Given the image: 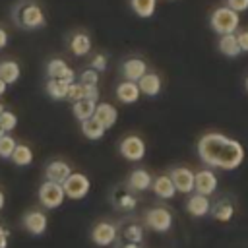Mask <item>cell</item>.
<instances>
[{
    "instance_id": "cell-1",
    "label": "cell",
    "mask_w": 248,
    "mask_h": 248,
    "mask_svg": "<svg viewBox=\"0 0 248 248\" xmlns=\"http://www.w3.org/2000/svg\"><path fill=\"white\" fill-rule=\"evenodd\" d=\"M198 155L209 167L223 169V170H234L244 161V147L240 145V141L225 134L209 132L200 138Z\"/></svg>"
},
{
    "instance_id": "cell-2",
    "label": "cell",
    "mask_w": 248,
    "mask_h": 248,
    "mask_svg": "<svg viewBox=\"0 0 248 248\" xmlns=\"http://www.w3.org/2000/svg\"><path fill=\"white\" fill-rule=\"evenodd\" d=\"M14 19H16V25L23 29H39L46 25L41 6L33 2H19L14 8Z\"/></svg>"
},
{
    "instance_id": "cell-3",
    "label": "cell",
    "mask_w": 248,
    "mask_h": 248,
    "mask_svg": "<svg viewBox=\"0 0 248 248\" xmlns=\"http://www.w3.org/2000/svg\"><path fill=\"white\" fill-rule=\"evenodd\" d=\"M209 23H211V29L215 33L227 35V33H234L238 29L240 16H238V12H234L229 6H219V8L213 10V14L209 17Z\"/></svg>"
},
{
    "instance_id": "cell-4",
    "label": "cell",
    "mask_w": 248,
    "mask_h": 248,
    "mask_svg": "<svg viewBox=\"0 0 248 248\" xmlns=\"http://www.w3.org/2000/svg\"><path fill=\"white\" fill-rule=\"evenodd\" d=\"M62 188H64L66 198H70V200H83L89 194L91 182L81 172H70V176L62 182Z\"/></svg>"
},
{
    "instance_id": "cell-5",
    "label": "cell",
    "mask_w": 248,
    "mask_h": 248,
    "mask_svg": "<svg viewBox=\"0 0 248 248\" xmlns=\"http://www.w3.org/2000/svg\"><path fill=\"white\" fill-rule=\"evenodd\" d=\"M39 200H41L43 207H46V209H56V207H60L62 202L66 200V194H64L62 184L45 180V182L41 184V188H39Z\"/></svg>"
},
{
    "instance_id": "cell-6",
    "label": "cell",
    "mask_w": 248,
    "mask_h": 248,
    "mask_svg": "<svg viewBox=\"0 0 248 248\" xmlns=\"http://www.w3.org/2000/svg\"><path fill=\"white\" fill-rule=\"evenodd\" d=\"M120 155L128 161H141L145 155V143L140 136H126L120 141Z\"/></svg>"
},
{
    "instance_id": "cell-7",
    "label": "cell",
    "mask_w": 248,
    "mask_h": 248,
    "mask_svg": "<svg viewBox=\"0 0 248 248\" xmlns=\"http://www.w3.org/2000/svg\"><path fill=\"white\" fill-rule=\"evenodd\" d=\"M145 223H147L149 229H153L157 232H167L172 227V215L165 207H153V209L147 211Z\"/></svg>"
},
{
    "instance_id": "cell-8",
    "label": "cell",
    "mask_w": 248,
    "mask_h": 248,
    "mask_svg": "<svg viewBox=\"0 0 248 248\" xmlns=\"http://www.w3.org/2000/svg\"><path fill=\"white\" fill-rule=\"evenodd\" d=\"M116 232L118 229L108 223V221H101L93 227L91 231V240L97 244V246H110L114 240H116Z\"/></svg>"
},
{
    "instance_id": "cell-9",
    "label": "cell",
    "mask_w": 248,
    "mask_h": 248,
    "mask_svg": "<svg viewBox=\"0 0 248 248\" xmlns=\"http://www.w3.org/2000/svg\"><path fill=\"white\" fill-rule=\"evenodd\" d=\"M170 180L180 194H190L194 190V172L186 167H178L170 172Z\"/></svg>"
},
{
    "instance_id": "cell-10",
    "label": "cell",
    "mask_w": 248,
    "mask_h": 248,
    "mask_svg": "<svg viewBox=\"0 0 248 248\" xmlns=\"http://www.w3.org/2000/svg\"><path fill=\"white\" fill-rule=\"evenodd\" d=\"M194 190L203 196H211L217 190V176L213 170H200L194 174Z\"/></svg>"
},
{
    "instance_id": "cell-11",
    "label": "cell",
    "mask_w": 248,
    "mask_h": 248,
    "mask_svg": "<svg viewBox=\"0 0 248 248\" xmlns=\"http://www.w3.org/2000/svg\"><path fill=\"white\" fill-rule=\"evenodd\" d=\"M23 227L31 234H43L46 231V227H48V219H46V215L43 211L33 209V211H27L23 215Z\"/></svg>"
},
{
    "instance_id": "cell-12",
    "label": "cell",
    "mask_w": 248,
    "mask_h": 248,
    "mask_svg": "<svg viewBox=\"0 0 248 248\" xmlns=\"http://www.w3.org/2000/svg\"><path fill=\"white\" fill-rule=\"evenodd\" d=\"M46 74H48V78L64 79L66 83L76 81V72H74L62 58H52V60L46 64Z\"/></svg>"
},
{
    "instance_id": "cell-13",
    "label": "cell",
    "mask_w": 248,
    "mask_h": 248,
    "mask_svg": "<svg viewBox=\"0 0 248 248\" xmlns=\"http://www.w3.org/2000/svg\"><path fill=\"white\" fill-rule=\"evenodd\" d=\"M145 72H147V64H145V60H141L138 56L128 58V60L122 62V76H124V79L138 81Z\"/></svg>"
},
{
    "instance_id": "cell-14",
    "label": "cell",
    "mask_w": 248,
    "mask_h": 248,
    "mask_svg": "<svg viewBox=\"0 0 248 248\" xmlns=\"http://www.w3.org/2000/svg\"><path fill=\"white\" fill-rule=\"evenodd\" d=\"M140 95H141V91H140V87H138V81L124 79V81H120L118 87H116V97H118V101L124 103V105L136 103V101L140 99Z\"/></svg>"
},
{
    "instance_id": "cell-15",
    "label": "cell",
    "mask_w": 248,
    "mask_h": 248,
    "mask_svg": "<svg viewBox=\"0 0 248 248\" xmlns=\"http://www.w3.org/2000/svg\"><path fill=\"white\" fill-rule=\"evenodd\" d=\"M93 116L105 126V130L112 128L116 124V118H118V110L110 105V103H97L95 105V112Z\"/></svg>"
},
{
    "instance_id": "cell-16",
    "label": "cell",
    "mask_w": 248,
    "mask_h": 248,
    "mask_svg": "<svg viewBox=\"0 0 248 248\" xmlns=\"http://www.w3.org/2000/svg\"><path fill=\"white\" fill-rule=\"evenodd\" d=\"M70 172H72V169H70V165H68L66 161H50V163L46 165V169H45L46 180L58 182V184H62V182L70 176Z\"/></svg>"
},
{
    "instance_id": "cell-17",
    "label": "cell",
    "mask_w": 248,
    "mask_h": 248,
    "mask_svg": "<svg viewBox=\"0 0 248 248\" xmlns=\"http://www.w3.org/2000/svg\"><path fill=\"white\" fill-rule=\"evenodd\" d=\"M138 87H140V91H141L143 95H147V97L159 95V91H161V78H159V74H155V72H145V74L138 79Z\"/></svg>"
},
{
    "instance_id": "cell-18",
    "label": "cell",
    "mask_w": 248,
    "mask_h": 248,
    "mask_svg": "<svg viewBox=\"0 0 248 248\" xmlns=\"http://www.w3.org/2000/svg\"><path fill=\"white\" fill-rule=\"evenodd\" d=\"M136 203H138V200L130 188H118L112 194V205L120 211H132L136 207Z\"/></svg>"
},
{
    "instance_id": "cell-19",
    "label": "cell",
    "mask_w": 248,
    "mask_h": 248,
    "mask_svg": "<svg viewBox=\"0 0 248 248\" xmlns=\"http://www.w3.org/2000/svg\"><path fill=\"white\" fill-rule=\"evenodd\" d=\"M186 209H188V213L194 215V217H205V215L209 213V198L196 192L192 198H188Z\"/></svg>"
},
{
    "instance_id": "cell-20",
    "label": "cell",
    "mask_w": 248,
    "mask_h": 248,
    "mask_svg": "<svg viewBox=\"0 0 248 248\" xmlns=\"http://www.w3.org/2000/svg\"><path fill=\"white\" fill-rule=\"evenodd\" d=\"M151 190L155 192V196H159V198H163V200H170V198L176 194V188H174L170 176H165V174L153 178Z\"/></svg>"
},
{
    "instance_id": "cell-21",
    "label": "cell",
    "mask_w": 248,
    "mask_h": 248,
    "mask_svg": "<svg viewBox=\"0 0 248 248\" xmlns=\"http://www.w3.org/2000/svg\"><path fill=\"white\" fill-rule=\"evenodd\" d=\"M151 182H153L151 174H149L145 169H138V170H134V172L130 174V178H128V188L134 190V192H143V190L151 188Z\"/></svg>"
},
{
    "instance_id": "cell-22",
    "label": "cell",
    "mask_w": 248,
    "mask_h": 248,
    "mask_svg": "<svg viewBox=\"0 0 248 248\" xmlns=\"http://www.w3.org/2000/svg\"><path fill=\"white\" fill-rule=\"evenodd\" d=\"M211 215L215 221L219 223H229L234 215V205L229 202V200H219L213 207H211Z\"/></svg>"
},
{
    "instance_id": "cell-23",
    "label": "cell",
    "mask_w": 248,
    "mask_h": 248,
    "mask_svg": "<svg viewBox=\"0 0 248 248\" xmlns=\"http://www.w3.org/2000/svg\"><path fill=\"white\" fill-rule=\"evenodd\" d=\"M81 132H83V136L89 138V140H101L107 130H105V126H103L95 116H91V118H87V120H81Z\"/></svg>"
},
{
    "instance_id": "cell-24",
    "label": "cell",
    "mask_w": 248,
    "mask_h": 248,
    "mask_svg": "<svg viewBox=\"0 0 248 248\" xmlns=\"http://www.w3.org/2000/svg\"><path fill=\"white\" fill-rule=\"evenodd\" d=\"M21 76V68L17 62L14 60H2L0 62V78L10 85V83H16Z\"/></svg>"
},
{
    "instance_id": "cell-25",
    "label": "cell",
    "mask_w": 248,
    "mask_h": 248,
    "mask_svg": "<svg viewBox=\"0 0 248 248\" xmlns=\"http://www.w3.org/2000/svg\"><path fill=\"white\" fill-rule=\"evenodd\" d=\"M95 105H97V103L91 101V99H79V101H74V107H72L74 116H76L79 122L91 118L93 112H95Z\"/></svg>"
},
{
    "instance_id": "cell-26",
    "label": "cell",
    "mask_w": 248,
    "mask_h": 248,
    "mask_svg": "<svg viewBox=\"0 0 248 248\" xmlns=\"http://www.w3.org/2000/svg\"><path fill=\"white\" fill-rule=\"evenodd\" d=\"M10 159H12V161H14V165H17V167H27V165H31V163H33V151H31V147H29V145L17 143V145H16V149L12 151Z\"/></svg>"
},
{
    "instance_id": "cell-27",
    "label": "cell",
    "mask_w": 248,
    "mask_h": 248,
    "mask_svg": "<svg viewBox=\"0 0 248 248\" xmlns=\"http://www.w3.org/2000/svg\"><path fill=\"white\" fill-rule=\"evenodd\" d=\"M70 48H72V52L76 56L87 54L91 50V39H89V35L87 33H76L72 37V41H70Z\"/></svg>"
},
{
    "instance_id": "cell-28",
    "label": "cell",
    "mask_w": 248,
    "mask_h": 248,
    "mask_svg": "<svg viewBox=\"0 0 248 248\" xmlns=\"http://www.w3.org/2000/svg\"><path fill=\"white\" fill-rule=\"evenodd\" d=\"M219 50L225 54V56H236L240 52V46H238V39L234 33H227V35H221L219 39Z\"/></svg>"
},
{
    "instance_id": "cell-29",
    "label": "cell",
    "mask_w": 248,
    "mask_h": 248,
    "mask_svg": "<svg viewBox=\"0 0 248 248\" xmlns=\"http://www.w3.org/2000/svg\"><path fill=\"white\" fill-rule=\"evenodd\" d=\"M130 6L134 10V14L138 17H151L155 14V8H157V0H130Z\"/></svg>"
},
{
    "instance_id": "cell-30",
    "label": "cell",
    "mask_w": 248,
    "mask_h": 248,
    "mask_svg": "<svg viewBox=\"0 0 248 248\" xmlns=\"http://www.w3.org/2000/svg\"><path fill=\"white\" fill-rule=\"evenodd\" d=\"M68 85L64 79H56V78H50L46 81V93L54 99V101H62L66 99V93H68Z\"/></svg>"
},
{
    "instance_id": "cell-31",
    "label": "cell",
    "mask_w": 248,
    "mask_h": 248,
    "mask_svg": "<svg viewBox=\"0 0 248 248\" xmlns=\"http://www.w3.org/2000/svg\"><path fill=\"white\" fill-rule=\"evenodd\" d=\"M120 232H122V236H124L126 242H138L140 244L143 240V229L138 223H126Z\"/></svg>"
},
{
    "instance_id": "cell-32",
    "label": "cell",
    "mask_w": 248,
    "mask_h": 248,
    "mask_svg": "<svg viewBox=\"0 0 248 248\" xmlns=\"http://www.w3.org/2000/svg\"><path fill=\"white\" fill-rule=\"evenodd\" d=\"M16 140L12 138V136H8V134H4V136H0V157L2 159H10V155H12V151L16 149Z\"/></svg>"
},
{
    "instance_id": "cell-33",
    "label": "cell",
    "mask_w": 248,
    "mask_h": 248,
    "mask_svg": "<svg viewBox=\"0 0 248 248\" xmlns=\"http://www.w3.org/2000/svg\"><path fill=\"white\" fill-rule=\"evenodd\" d=\"M0 124H2V128H4L6 132H12V130L17 126V116H16L12 110H4V112L0 114Z\"/></svg>"
},
{
    "instance_id": "cell-34",
    "label": "cell",
    "mask_w": 248,
    "mask_h": 248,
    "mask_svg": "<svg viewBox=\"0 0 248 248\" xmlns=\"http://www.w3.org/2000/svg\"><path fill=\"white\" fill-rule=\"evenodd\" d=\"M66 99H70L72 103H74V101H79V99H83V85H81L79 81H72V83L68 85V93H66Z\"/></svg>"
},
{
    "instance_id": "cell-35",
    "label": "cell",
    "mask_w": 248,
    "mask_h": 248,
    "mask_svg": "<svg viewBox=\"0 0 248 248\" xmlns=\"http://www.w3.org/2000/svg\"><path fill=\"white\" fill-rule=\"evenodd\" d=\"M97 81H99V72L93 68L83 70L79 74V83H83V85H97Z\"/></svg>"
},
{
    "instance_id": "cell-36",
    "label": "cell",
    "mask_w": 248,
    "mask_h": 248,
    "mask_svg": "<svg viewBox=\"0 0 248 248\" xmlns=\"http://www.w3.org/2000/svg\"><path fill=\"white\" fill-rule=\"evenodd\" d=\"M91 68L97 70V72L107 70V56H105V54H95V56L91 58Z\"/></svg>"
},
{
    "instance_id": "cell-37",
    "label": "cell",
    "mask_w": 248,
    "mask_h": 248,
    "mask_svg": "<svg viewBox=\"0 0 248 248\" xmlns=\"http://www.w3.org/2000/svg\"><path fill=\"white\" fill-rule=\"evenodd\" d=\"M83 99H91L97 103L99 101V87L97 85H83Z\"/></svg>"
},
{
    "instance_id": "cell-38",
    "label": "cell",
    "mask_w": 248,
    "mask_h": 248,
    "mask_svg": "<svg viewBox=\"0 0 248 248\" xmlns=\"http://www.w3.org/2000/svg\"><path fill=\"white\" fill-rule=\"evenodd\" d=\"M227 6L240 14V12H246L248 10V0H227Z\"/></svg>"
},
{
    "instance_id": "cell-39",
    "label": "cell",
    "mask_w": 248,
    "mask_h": 248,
    "mask_svg": "<svg viewBox=\"0 0 248 248\" xmlns=\"http://www.w3.org/2000/svg\"><path fill=\"white\" fill-rule=\"evenodd\" d=\"M238 39V46H240V52H248V29L246 31H240L236 35Z\"/></svg>"
},
{
    "instance_id": "cell-40",
    "label": "cell",
    "mask_w": 248,
    "mask_h": 248,
    "mask_svg": "<svg viewBox=\"0 0 248 248\" xmlns=\"http://www.w3.org/2000/svg\"><path fill=\"white\" fill-rule=\"evenodd\" d=\"M8 238H10V231L4 225H0V248L8 246Z\"/></svg>"
},
{
    "instance_id": "cell-41",
    "label": "cell",
    "mask_w": 248,
    "mask_h": 248,
    "mask_svg": "<svg viewBox=\"0 0 248 248\" xmlns=\"http://www.w3.org/2000/svg\"><path fill=\"white\" fill-rule=\"evenodd\" d=\"M6 45H8V31L0 25V50L6 48Z\"/></svg>"
},
{
    "instance_id": "cell-42",
    "label": "cell",
    "mask_w": 248,
    "mask_h": 248,
    "mask_svg": "<svg viewBox=\"0 0 248 248\" xmlns=\"http://www.w3.org/2000/svg\"><path fill=\"white\" fill-rule=\"evenodd\" d=\"M6 89H8V83H6V81H4L2 78H0V97H2L4 93H6Z\"/></svg>"
},
{
    "instance_id": "cell-43",
    "label": "cell",
    "mask_w": 248,
    "mask_h": 248,
    "mask_svg": "<svg viewBox=\"0 0 248 248\" xmlns=\"http://www.w3.org/2000/svg\"><path fill=\"white\" fill-rule=\"evenodd\" d=\"M120 248H140V244L138 242H124Z\"/></svg>"
},
{
    "instance_id": "cell-44",
    "label": "cell",
    "mask_w": 248,
    "mask_h": 248,
    "mask_svg": "<svg viewBox=\"0 0 248 248\" xmlns=\"http://www.w3.org/2000/svg\"><path fill=\"white\" fill-rule=\"evenodd\" d=\"M4 203H6V198H4V192L0 190V209L4 207Z\"/></svg>"
},
{
    "instance_id": "cell-45",
    "label": "cell",
    "mask_w": 248,
    "mask_h": 248,
    "mask_svg": "<svg viewBox=\"0 0 248 248\" xmlns=\"http://www.w3.org/2000/svg\"><path fill=\"white\" fill-rule=\"evenodd\" d=\"M4 134H6V130H4V128H2V124H0V136H4Z\"/></svg>"
},
{
    "instance_id": "cell-46",
    "label": "cell",
    "mask_w": 248,
    "mask_h": 248,
    "mask_svg": "<svg viewBox=\"0 0 248 248\" xmlns=\"http://www.w3.org/2000/svg\"><path fill=\"white\" fill-rule=\"evenodd\" d=\"M4 110H6V108H4V105H2V103H0V114H2V112H4Z\"/></svg>"
},
{
    "instance_id": "cell-47",
    "label": "cell",
    "mask_w": 248,
    "mask_h": 248,
    "mask_svg": "<svg viewBox=\"0 0 248 248\" xmlns=\"http://www.w3.org/2000/svg\"><path fill=\"white\" fill-rule=\"evenodd\" d=\"M246 89H248V78H246Z\"/></svg>"
}]
</instances>
